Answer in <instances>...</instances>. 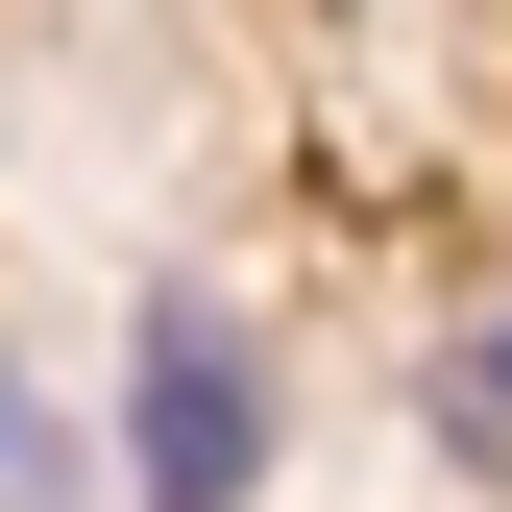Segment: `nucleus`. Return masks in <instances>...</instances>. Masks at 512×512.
Returning <instances> with one entry per match:
<instances>
[{
	"instance_id": "1",
	"label": "nucleus",
	"mask_w": 512,
	"mask_h": 512,
	"mask_svg": "<svg viewBox=\"0 0 512 512\" xmlns=\"http://www.w3.org/2000/svg\"><path fill=\"white\" fill-rule=\"evenodd\" d=\"M122 488L147 512H244L269 488V366H244V317H147V366H122Z\"/></svg>"
},
{
	"instance_id": "2",
	"label": "nucleus",
	"mask_w": 512,
	"mask_h": 512,
	"mask_svg": "<svg viewBox=\"0 0 512 512\" xmlns=\"http://www.w3.org/2000/svg\"><path fill=\"white\" fill-rule=\"evenodd\" d=\"M439 439H464V464H488V488H512V293H488V317H464V342H439Z\"/></svg>"
},
{
	"instance_id": "3",
	"label": "nucleus",
	"mask_w": 512,
	"mask_h": 512,
	"mask_svg": "<svg viewBox=\"0 0 512 512\" xmlns=\"http://www.w3.org/2000/svg\"><path fill=\"white\" fill-rule=\"evenodd\" d=\"M0 512H74V415H49L25 366H0Z\"/></svg>"
}]
</instances>
